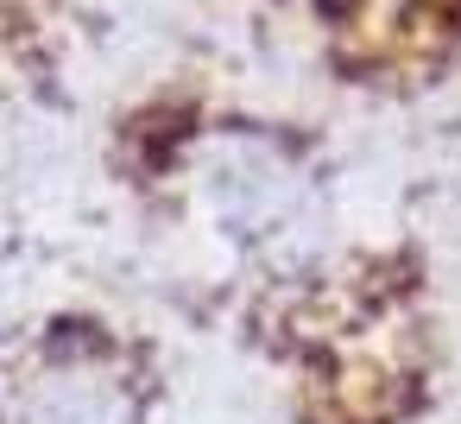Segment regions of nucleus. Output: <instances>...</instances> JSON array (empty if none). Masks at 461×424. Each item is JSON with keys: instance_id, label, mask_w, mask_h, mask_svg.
Returning <instances> with one entry per match:
<instances>
[{"instance_id": "nucleus-1", "label": "nucleus", "mask_w": 461, "mask_h": 424, "mask_svg": "<svg viewBox=\"0 0 461 424\" xmlns=\"http://www.w3.org/2000/svg\"><path fill=\"white\" fill-rule=\"evenodd\" d=\"M329 39L379 51V45H429L461 32V0H291Z\"/></svg>"}, {"instance_id": "nucleus-2", "label": "nucleus", "mask_w": 461, "mask_h": 424, "mask_svg": "<svg viewBox=\"0 0 461 424\" xmlns=\"http://www.w3.org/2000/svg\"><path fill=\"white\" fill-rule=\"evenodd\" d=\"M64 14H70V0H0V58L26 51V45H51Z\"/></svg>"}]
</instances>
